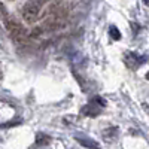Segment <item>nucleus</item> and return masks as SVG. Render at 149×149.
I'll list each match as a JSON object with an SVG mask.
<instances>
[{
  "label": "nucleus",
  "instance_id": "13",
  "mask_svg": "<svg viewBox=\"0 0 149 149\" xmlns=\"http://www.w3.org/2000/svg\"><path fill=\"white\" fill-rule=\"evenodd\" d=\"M143 2H145V5H146V6H149V0H143Z\"/></svg>",
  "mask_w": 149,
  "mask_h": 149
},
{
  "label": "nucleus",
  "instance_id": "2",
  "mask_svg": "<svg viewBox=\"0 0 149 149\" xmlns=\"http://www.w3.org/2000/svg\"><path fill=\"white\" fill-rule=\"evenodd\" d=\"M42 12V6H39L34 0H29V2L21 8V15L22 19L26 21L27 24H33L37 21V18L40 17Z\"/></svg>",
  "mask_w": 149,
  "mask_h": 149
},
{
  "label": "nucleus",
  "instance_id": "15",
  "mask_svg": "<svg viewBox=\"0 0 149 149\" xmlns=\"http://www.w3.org/2000/svg\"><path fill=\"white\" fill-rule=\"evenodd\" d=\"M146 79H148V81H149V72H148V73H146Z\"/></svg>",
  "mask_w": 149,
  "mask_h": 149
},
{
  "label": "nucleus",
  "instance_id": "3",
  "mask_svg": "<svg viewBox=\"0 0 149 149\" xmlns=\"http://www.w3.org/2000/svg\"><path fill=\"white\" fill-rule=\"evenodd\" d=\"M124 63H125V66L131 70H137L142 64L146 63V57L145 55H139L137 52H131V51H127L124 52Z\"/></svg>",
  "mask_w": 149,
  "mask_h": 149
},
{
  "label": "nucleus",
  "instance_id": "6",
  "mask_svg": "<svg viewBox=\"0 0 149 149\" xmlns=\"http://www.w3.org/2000/svg\"><path fill=\"white\" fill-rule=\"evenodd\" d=\"M76 140H78V143L79 145H82V146H85V148H98V143L95 142V140H93V139H90V137H85V136H76Z\"/></svg>",
  "mask_w": 149,
  "mask_h": 149
},
{
  "label": "nucleus",
  "instance_id": "5",
  "mask_svg": "<svg viewBox=\"0 0 149 149\" xmlns=\"http://www.w3.org/2000/svg\"><path fill=\"white\" fill-rule=\"evenodd\" d=\"M102 136H103V139H104L107 143H109V142H115V139L118 137V128H116V127H109V128L103 130Z\"/></svg>",
  "mask_w": 149,
  "mask_h": 149
},
{
  "label": "nucleus",
  "instance_id": "1",
  "mask_svg": "<svg viewBox=\"0 0 149 149\" xmlns=\"http://www.w3.org/2000/svg\"><path fill=\"white\" fill-rule=\"evenodd\" d=\"M3 24H5L6 30L9 31L10 39L14 40L17 45H22L24 42L27 40L29 33L26 31V29H24V26H22L19 21H17L15 18H12L10 15H8V17L3 19Z\"/></svg>",
  "mask_w": 149,
  "mask_h": 149
},
{
  "label": "nucleus",
  "instance_id": "12",
  "mask_svg": "<svg viewBox=\"0 0 149 149\" xmlns=\"http://www.w3.org/2000/svg\"><path fill=\"white\" fill-rule=\"evenodd\" d=\"M34 2H36L37 5H39V6H45V5L49 2V0H34Z\"/></svg>",
  "mask_w": 149,
  "mask_h": 149
},
{
  "label": "nucleus",
  "instance_id": "14",
  "mask_svg": "<svg viewBox=\"0 0 149 149\" xmlns=\"http://www.w3.org/2000/svg\"><path fill=\"white\" fill-rule=\"evenodd\" d=\"M2 78H3V73H2V72H0V81H2Z\"/></svg>",
  "mask_w": 149,
  "mask_h": 149
},
{
  "label": "nucleus",
  "instance_id": "7",
  "mask_svg": "<svg viewBox=\"0 0 149 149\" xmlns=\"http://www.w3.org/2000/svg\"><path fill=\"white\" fill-rule=\"evenodd\" d=\"M51 136H48L45 133H37L36 134V146H48L51 143Z\"/></svg>",
  "mask_w": 149,
  "mask_h": 149
},
{
  "label": "nucleus",
  "instance_id": "4",
  "mask_svg": "<svg viewBox=\"0 0 149 149\" xmlns=\"http://www.w3.org/2000/svg\"><path fill=\"white\" fill-rule=\"evenodd\" d=\"M81 113L85 116H90V118H95L97 115L102 113V107H97V104L90 103V104H85L81 110Z\"/></svg>",
  "mask_w": 149,
  "mask_h": 149
},
{
  "label": "nucleus",
  "instance_id": "8",
  "mask_svg": "<svg viewBox=\"0 0 149 149\" xmlns=\"http://www.w3.org/2000/svg\"><path fill=\"white\" fill-rule=\"evenodd\" d=\"M22 124V119H17V121H9V122H5V124H0V128H14L17 125Z\"/></svg>",
  "mask_w": 149,
  "mask_h": 149
},
{
  "label": "nucleus",
  "instance_id": "10",
  "mask_svg": "<svg viewBox=\"0 0 149 149\" xmlns=\"http://www.w3.org/2000/svg\"><path fill=\"white\" fill-rule=\"evenodd\" d=\"M90 103H98V106H102V107L106 106V100H104V98H102L100 95H94L91 100H90Z\"/></svg>",
  "mask_w": 149,
  "mask_h": 149
},
{
  "label": "nucleus",
  "instance_id": "9",
  "mask_svg": "<svg viewBox=\"0 0 149 149\" xmlns=\"http://www.w3.org/2000/svg\"><path fill=\"white\" fill-rule=\"evenodd\" d=\"M109 34H110V37L113 40H119L121 39V33H119V30L115 27V26H112L110 29H109Z\"/></svg>",
  "mask_w": 149,
  "mask_h": 149
},
{
  "label": "nucleus",
  "instance_id": "11",
  "mask_svg": "<svg viewBox=\"0 0 149 149\" xmlns=\"http://www.w3.org/2000/svg\"><path fill=\"white\" fill-rule=\"evenodd\" d=\"M8 15H9V14H8V9H6V6L2 3V0H0V19L3 21Z\"/></svg>",
  "mask_w": 149,
  "mask_h": 149
}]
</instances>
